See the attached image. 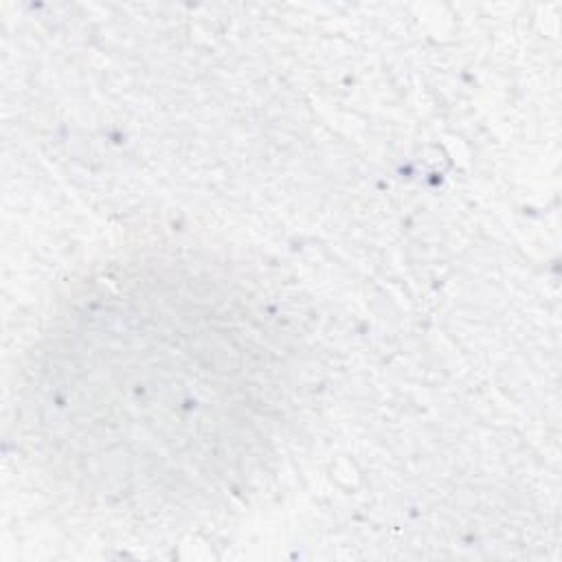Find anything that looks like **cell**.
<instances>
[{
    "mask_svg": "<svg viewBox=\"0 0 562 562\" xmlns=\"http://www.w3.org/2000/svg\"><path fill=\"white\" fill-rule=\"evenodd\" d=\"M191 281H114L44 351L35 430L97 492H204L257 457L279 419L272 336L228 290Z\"/></svg>",
    "mask_w": 562,
    "mask_h": 562,
    "instance_id": "cell-1",
    "label": "cell"
}]
</instances>
